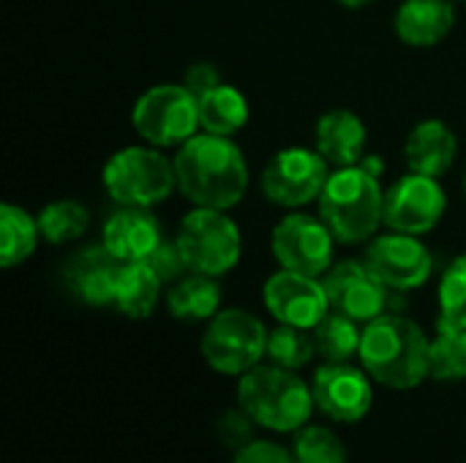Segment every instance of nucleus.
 I'll use <instances>...</instances> for the list:
<instances>
[{
  "mask_svg": "<svg viewBox=\"0 0 466 463\" xmlns=\"http://www.w3.org/2000/svg\"><path fill=\"white\" fill-rule=\"evenodd\" d=\"M366 262L390 292L420 289L434 273L431 251L420 243V237L393 229L371 237Z\"/></svg>",
  "mask_w": 466,
  "mask_h": 463,
  "instance_id": "12",
  "label": "nucleus"
},
{
  "mask_svg": "<svg viewBox=\"0 0 466 463\" xmlns=\"http://www.w3.org/2000/svg\"><path fill=\"white\" fill-rule=\"evenodd\" d=\"M270 248L279 267L322 278L333 267L336 235L322 218L309 213H289L276 224Z\"/></svg>",
  "mask_w": 466,
  "mask_h": 463,
  "instance_id": "10",
  "label": "nucleus"
},
{
  "mask_svg": "<svg viewBox=\"0 0 466 463\" xmlns=\"http://www.w3.org/2000/svg\"><path fill=\"white\" fill-rule=\"evenodd\" d=\"M262 300L279 325H292L303 330H314L330 314V300L322 278L284 267L265 281Z\"/></svg>",
  "mask_w": 466,
  "mask_h": 463,
  "instance_id": "14",
  "label": "nucleus"
},
{
  "mask_svg": "<svg viewBox=\"0 0 466 463\" xmlns=\"http://www.w3.org/2000/svg\"><path fill=\"white\" fill-rule=\"evenodd\" d=\"M177 191L194 207L232 210L248 188V164L232 136L197 134L175 153Z\"/></svg>",
  "mask_w": 466,
  "mask_h": 463,
  "instance_id": "1",
  "label": "nucleus"
},
{
  "mask_svg": "<svg viewBox=\"0 0 466 463\" xmlns=\"http://www.w3.org/2000/svg\"><path fill=\"white\" fill-rule=\"evenodd\" d=\"M41 229L38 218H33L25 207L5 202L0 207V262L5 270L27 262L38 248Z\"/></svg>",
  "mask_w": 466,
  "mask_h": 463,
  "instance_id": "24",
  "label": "nucleus"
},
{
  "mask_svg": "<svg viewBox=\"0 0 466 463\" xmlns=\"http://www.w3.org/2000/svg\"><path fill=\"white\" fill-rule=\"evenodd\" d=\"M292 453L298 463H347L344 442L325 426H303L295 434Z\"/></svg>",
  "mask_w": 466,
  "mask_h": 463,
  "instance_id": "30",
  "label": "nucleus"
},
{
  "mask_svg": "<svg viewBox=\"0 0 466 463\" xmlns=\"http://www.w3.org/2000/svg\"><path fill=\"white\" fill-rule=\"evenodd\" d=\"M167 308L180 322H210L221 308V287L213 276L186 273L169 284Z\"/></svg>",
  "mask_w": 466,
  "mask_h": 463,
  "instance_id": "22",
  "label": "nucleus"
},
{
  "mask_svg": "<svg viewBox=\"0 0 466 463\" xmlns=\"http://www.w3.org/2000/svg\"><path fill=\"white\" fill-rule=\"evenodd\" d=\"M104 191L120 207H156L177 188L175 161L153 145H128L109 156L101 172Z\"/></svg>",
  "mask_w": 466,
  "mask_h": 463,
  "instance_id": "5",
  "label": "nucleus"
},
{
  "mask_svg": "<svg viewBox=\"0 0 466 463\" xmlns=\"http://www.w3.org/2000/svg\"><path fill=\"white\" fill-rule=\"evenodd\" d=\"M314 355H317V344L311 330L279 325L276 330L268 333V357L273 360V366H281L287 371H300L314 360Z\"/></svg>",
  "mask_w": 466,
  "mask_h": 463,
  "instance_id": "28",
  "label": "nucleus"
},
{
  "mask_svg": "<svg viewBox=\"0 0 466 463\" xmlns=\"http://www.w3.org/2000/svg\"><path fill=\"white\" fill-rule=\"evenodd\" d=\"M41 237L52 246L79 240L90 226V210L79 199H55L38 216Z\"/></svg>",
  "mask_w": 466,
  "mask_h": 463,
  "instance_id": "27",
  "label": "nucleus"
},
{
  "mask_svg": "<svg viewBox=\"0 0 466 463\" xmlns=\"http://www.w3.org/2000/svg\"><path fill=\"white\" fill-rule=\"evenodd\" d=\"M328 300H330V311L344 314L350 319H355L358 325H369L377 317L388 314L390 306V289L377 278V273L369 267V262L363 259H344L336 262L325 276H322Z\"/></svg>",
  "mask_w": 466,
  "mask_h": 463,
  "instance_id": "13",
  "label": "nucleus"
},
{
  "mask_svg": "<svg viewBox=\"0 0 466 463\" xmlns=\"http://www.w3.org/2000/svg\"><path fill=\"white\" fill-rule=\"evenodd\" d=\"M197 109H199V128L208 134L232 136L248 123V101L229 82H221L205 96H199Z\"/></svg>",
  "mask_w": 466,
  "mask_h": 463,
  "instance_id": "23",
  "label": "nucleus"
},
{
  "mask_svg": "<svg viewBox=\"0 0 466 463\" xmlns=\"http://www.w3.org/2000/svg\"><path fill=\"white\" fill-rule=\"evenodd\" d=\"M459 156V139L445 120H420L404 142V161L410 172L442 177L453 169Z\"/></svg>",
  "mask_w": 466,
  "mask_h": 463,
  "instance_id": "18",
  "label": "nucleus"
},
{
  "mask_svg": "<svg viewBox=\"0 0 466 463\" xmlns=\"http://www.w3.org/2000/svg\"><path fill=\"white\" fill-rule=\"evenodd\" d=\"M319 218L339 243H366L385 224V191L366 166L333 169L319 194Z\"/></svg>",
  "mask_w": 466,
  "mask_h": 463,
  "instance_id": "3",
  "label": "nucleus"
},
{
  "mask_svg": "<svg viewBox=\"0 0 466 463\" xmlns=\"http://www.w3.org/2000/svg\"><path fill=\"white\" fill-rule=\"evenodd\" d=\"M131 126L153 147H180L202 131L197 96L183 82L153 85L134 101Z\"/></svg>",
  "mask_w": 466,
  "mask_h": 463,
  "instance_id": "7",
  "label": "nucleus"
},
{
  "mask_svg": "<svg viewBox=\"0 0 466 463\" xmlns=\"http://www.w3.org/2000/svg\"><path fill=\"white\" fill-rule=\"evenodd\" d=\"M437 300H440V319L437 322L466 330V254L456 257L445 267V273L440 278Z\"/></svg>",
  "mask_w": 466,
  "mask_h": 463,
  "instance_id": "29",
  "label": "nucleus"
},
{
  "mask_svg": "<svg viewBox=\"0 0 466 463\" xmlns=\"http://www.w3.org/2000/svg\"><path fill=\"white\" fill-rule=\"evenodd\" d=\"M238 401L257 426L276 434L300 431L317 407L311 388L281 366H257L246 371L238 385Z\"/></svg>",
  "mask_w": 466,
  "mask_h": 463,
  "instance_id": "4",
  "label": "nucleus"
},
{
  "mask_svg": "<svg viewBox=\"0 0 466 463\" xmlns=\"http://www.w3.org/2000/svg\"><path fill=\"white\" fill-rule=\"evenodd\" d=\"M429 377L437 382L466 379V330L437 322V336L429 347Z\"/></svg>",
  "mask_w": 466,
  "mask_h": 463,
  "instance_id": "25",
  "label": "nucleus"
},
{
  "mask_svg": "<svg viewBox=\"0 0 466 463\" xmlns=\"http://www.w3.org/2000/svg\"><path fill=\"white\" fill-rule=\"evenodd\" d=\"M328 161L314 147H284L279 150L262 172V194L279 207H306L317 202L330 172Z\"/></svg>",
  "mask_w": 466,
  "mask_h": 463,
  "instance_id": "9",
  "label": "nucleus"
},
{
  "mask_svg": "<svg viewBox=\"0 0 466 463\" xmlns=\"http://www.w3.org/2000/svg\"><path fill=\"white\" fill-rule=\"evenodd\" d=\"M156 273H158V278L164 281V287H169V284H175L180 276H186L188 273V267H186V262H183V257H180V251H177V243L175 240H164L147 259H145Z\"/></svg>",
  "mask_w": 466,
  "mask_h": 463,
  "instance_id": "31",
  "label": "nucleus"
},
{
  "mask_svg": "<svg viewBox=\"0 0 466 463\" xmlns=\"http://www.w3.org/2000/svg\"><path fill=\"white\" fill-rule=\"evenodd\" d=\"M175 243L188 273H202L213 278L229 273L243 254L238 224L227 216V210L213 207H194L180 221Z\"/></svg>",
  "mask_w": 466,
  "mask_h": 463,
  "instance_id": "6",
  "label": "nucleus"
},
{
  "mask_svg": "<svg viewBox=\"0 0 466 463\" xmlns=\"http://www.w3.org/2000/svg\"><path fill=\"white\" fill-rule=\"evenodd\" d=\"M336 3H341V5H347V8H366V5H371L374 0H336Z\"/></svg>",
  "mask_w": 466,
  "mask_h": 463,
  "instance_id": "34",
  "label": "nucleus"
},
{
  "mask_svg": "<svg viewBox=\"0 0 466 463\" xmlns=\"http://www.w3.org/2000/svg\"><path fill=\"white\" fill-rule=\"evenodd\" d=\"M464 191H466V175H464Z\"/></svg>",
  "mask_w": 466,
  "mask_h": 463,
  "instance_id": "35",
  "label": "nucleus"
},
{
  "mask_svg": "<svg viewBox=\"0 0 466 463\" xmlns=\"http://www.w3.org/2000/svg\"><path fill=\"white\" fill-rule=\"evenodd\" d=\"M164 240L150 207H120L101 226V246L117 262H145Z\"/></svg>",
  "mask_w": 466,
  "mask_h": 463,
  "instance_id": "16",
  "label": "nucleus"
},
{
  "mask_svg": "<svg viewBox=\"0 0 466 463\" xmlns=\"http://www.w3.org/2000/svg\"><path fill=\"white\" fill-rule=\"evenodd\" d=\"M120 265L101 243L79 248L63 267L66 289L85 306H112Z\"/></svg>",
  "mask_w": 466,
  "mask_h": 463,
  "instance_id": "17",
  "label": "nucleus"
},
{
  "mask_svg": "<svg viewBox=\"0 0 466 463\" xmlns=\"http://www.w3.org/2000/svg\"><path fill=\"white\" fill-rule=\"evenodd\" d=\"M314 404L322 415L336 423H358L369 415L374 404V390L366 368L350 363H325L317 368L311 382Z\"/></svg>",
  "mask_w": 466,
  "mask_h": 463,
  "instance_id": "15",
  "label": "nucleus"
},
{
  "mask_svg": "<svg viewBox=\"0 0 466 463\" xmlns=\"http://www.w3.org/2000/svg\"><path fill=\"white\" fill-rule=\"evenodd\" d=\"M224 79H221V74H218V68L213 65V63H191L188 65V71H186V76H183V85L199 98V96H205L208 90H213L216 85H221Z\"/></svg>",
  "mask_w": 466,
  "mask_h": 463,
  "instance_id": "33",
  "label": "nucleus"
},
{
  "mask_svg": "<svg viewBox=\"0 0 466 463\" xmlns=\"http://www.w3.org/2000/svg\"><path fill=\"white\" fill-rule=\"evenodd\" d=\"M429 347L431 338L415 322L382 314L363 327L358 357L374 382L393 390H412L429 377Z\"/></svg>",
  "mask_w": 466,
  "mask_h": 463,
  "instance_id": "2",
  "label": "nucleus"
},
{
  "mask_svg": "<svg viewBox=\"0 0 466 463\" xmlns=\"http://www.w3.org/2000/svg\"><path fill=\"white\" fill-rule=\"evenodd\" d=\"M164 281L147 262H123L112 306L128 319H147L161 297Z\"/></svg>",
  "mask_w": 466,
  "mask_h": 463,
  "instance_id": "21",
  "label": "nucleus"
},
{
  "mask_svg": "<svg viewBox=\"0 0 466 463\" xmlns=\"http://www.w3.org/2000/svg\"><path fill=\"white\" fill-rule=\"evenodd\" d=\"M448 210V194L440 177L407 172L385 191V226L407 235H429Z\"/></svg>",
  "mask_w": 466,
  "mask_h": 463,
  "instance_id": "11",
  "label": "nucleus"
},
{
  "mask_svg": "<svg viewBox=\"0 0 466 463\" xmlns=\"http://www.w3.org/2000/svg\"><path fill=\"white\" fill-rule=\"evenodd\" d=\"M314 147L336 169L355 166L366 156V123L352 109H330L317 120Z\"/></svg>",
  "mask_w": 466,
  "mask_h": 463,
  "instance_id": "19",
  "label": "nucleus"
},
{
  "mask_svg": "<svg viewBox=\"0 0 466 463\" xmlns=\"http://www.w3.org/2000/svg\"><path fill=\"white\" fill-rule=\"evenodd\" d=\"M314 344H317V355L325 363H350L358 352H360V338L363 330H358V322L330 311L314 330Z\"/></svg>",
  "mask_w": 466,
  "mask_h": 463,
  "instance_id": "26",
  "label": "nucleus"
},
{
  "mask_svg": "<svg viewBox=\"0 0 466 463\" xmlns=\"http://www.w3.org/2000/svg\"><path fill=\"white\" fill-rule=\"evenodd\" d=\"M456 25L453 0H401L393 16L396 35L410 46H434Z\"/></svg>",
  "mask_w": 466,
  "mask_h": 463,
  "instance_id": "20",
  "label": "nucleus"
},
{
  "mask_svg": "<svg viewBox=\"0 0 466 463\" xmlns=\"http://www.w3.org/2000/svg\"><path fill=\"white\" fill-rule=\"evenodd\" d=\"M232 463H298V458L276 442H246L238 448Z\"/></svg>",
  "mask_w": 466,
  "mask_h": 463,
  "instance_id": "32",
  "label": "nucleus"
},
{
  "mask_svg": "<svg viewBox=\"0 0 466 463\" xmlns=\"http://www.w3.org/2000/svg\"><path fill=\"white\" fill-rule=\"evenodd\" d=\"M202 355L213 371L243 377L268 355V330L243 308L218 311L202 333Z\"/></svg>",
  "mask_w": 466,
  "mask_h": 463,
  "instance_id": "8",
  "label": "nucleus"
}]
</instances>
